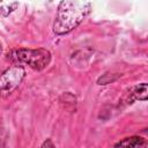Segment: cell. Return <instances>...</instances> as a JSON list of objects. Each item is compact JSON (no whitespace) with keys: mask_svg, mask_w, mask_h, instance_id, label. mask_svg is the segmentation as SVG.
Returning a JSON list of instances; mask_svg holds the SVG:
<instances>
[{"mask_svg":"<svg viewBox=\"0 0 148 148\" xmlns=\"http://www.w3.org/2000/svg\"><path fill=\"white\" fill-rule=\"evenodd\" d=\"M25 71L22 66L15 65L0 74V97L10 95L23 81Z\"/></svg>","mask_w":148,"mask_h":148,"instance_id":"cell-3","label":"cell"},{"mask_svg":"<svg viewBox=\"0 0 148 148\" xmlns=\"http://www.w3.org/2000/svg\"><path fill=\"white\" fill-rule=\"evenodd\" d=\"M1 51H2V45H1V42H0V53H1Z\"/></svg>","mask_w":148,"mask_h":148,"instance_id":"cell-7","label":"cell"},{"mask_svg":"<svg viewBox=\"0 0 148 148\" xmlns=\"http://www.w3.org/2000/svg\"><path fill=\"white\" fill-rule=\"evenodd\" d=\"M8 58L16 65L25 64L35 71H40L44 69L50 64L51 53L45 49H37V50L21 49L13 51L10 54H8Z\"/></svg>","mask_w":148,"mask_h":148,"instance_id":"cell-2","label":"cell"},{"mask_svg":"<svg viewBox=\"0 0 148 148\" xmlns=\"http://www.w3.org/2000/svg\"><path fill=\"white\" fill-rule=\"evenodd\" d=\"M114 146L116 147H141V146H146V141L140 136H130L119 141Z\"/></svg>","mask_w":148,"mask_h":148,"instance_id":"cell-4","label":"cell"},{"mask_svg":"<svg viewBox=\"0 0 148 148\" xmlns=\"http://www.w3.org/2000/svg\"><path fill=\"white\" fill-rule=\"evenodd\" d=\"M90 5L80 0H64L58 7L53 30L57 35H64L76 28L88 14Z\"/></svg>","mask_w":148,"mask_h":148,"instance_id":"cell-1","label":"cell"},{"mask_svg":"<svg viewBox=\"0 0 148 148\" xmlns=\"http://www.w3.org/2000/svg\"><path fill=\"white\" fill-rule=\"evenodd\" d=\"M42 147H54V145L51 142L50 139H47V141H45V142L42 145Z\"/></svg>","mask_w":148,"mask_h":148,"instance_id":"cell-6","label":"cell"},{"mask_svg":"<svg viewBox=\"0 0 148 148\" xmlns=\"http://www.w3.org/2000/svg\"><path fill=\"white\" fill-rule=\"evenodd\" d=\"M147 83L142 82L135 87H133L131 95L133 96V98L135 99H140V101H146L147 99Z\"/></svg>","mask_w":148,"mask_h":148,"instance_id":"cell-5","label":"cell"}]
</instances>
